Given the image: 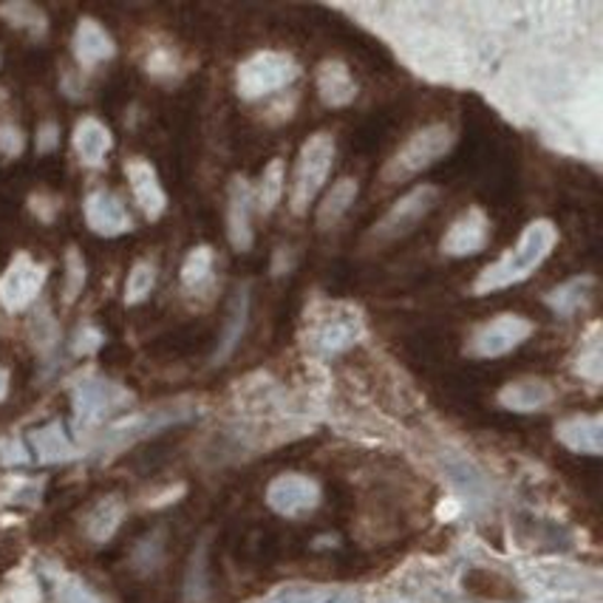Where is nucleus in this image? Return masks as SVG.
Here are the masks:
<instances>
[{
    "label": "nucleus",
    "instance_id": "7ed1b4c3",
    "mask_svg": "<svg viewBox=\"0 0 603 603\" xmlns=\"http://www.w3.org/2000/svg\"><path fill=\"white\" fill-rule=\"evenodd\" d=\"M454 142L456 136L448 125H428L423 131H416V134H411L409 139L402 142L394 159L386 165L382 179L394 185V181H405L411 176L423 174V170H428L434 161H439L454 148Z\"/></svg>",
    "mask_w": 603,
    "mask_h": 603
},
{
    "label": "nucleus",
    "instance_id": "ddd939ff",
    "mask_svg": "<svg viewBox=\"0 0 603 603\" xmlns=\"http://www.w3.org/2000/svg\"><path fill=\"white\" fill-rule=\"evenodd\" d=\"M122 391L116 382H108L102 377H88L75 389V411L80 423H94L100 420L105 411H111L116 405V400H122Z\"/></svg>",
    "mask_w": 603,
    "mask_h": 603
},
{
    "label": "nucleus",
    "instance_id": "393cba45",
    "mask_svg": "<svg viewBox=\"0 0 603 603\" xmlns=\"http://www.w3.org/2000/svg\"><path fill=\"white\" fill-rule=\"evenodd\" d=\"M283 181H287V176H283V161L272 159L267 165V170H264L261 185H258V208H261L264 213H272L278 201H281Z\"/></svg>",
    "mask_w": 603,
    "mask_h": 603
},
{
    "label": "nucleus",
    "instance_id": "9b49d317",
    "mask_svg": "<svg viewBox=\"0 0 603 603\" xmlns=\"http://www.w3.org/2000/svg\"><path fill=\"white\" fill-rule=\"evenodd\" d=\"M125 176L131 181V193H134L136 204L150 222H156L165 210H168V193L161 188L159 174L154 170V165L145 159H127L125 161Z\"/></svg>",
    "mask_w": 603,
    "mask_h": 603
},
{
    "label": "nucleus",
    "instance_id": "0eeeda50",
    "mask_svg": "<svg viewBox=\"0 0 603 603\" xmlns=\"http://www.w3.org/2000/svg\"><path fill=\"white\" fill-rule=\"evenodd\" d=\"M533 335V323L522 315H499L479 326L468 343L470 357H502L507 351L518 349L527 337Z\"/></svg>",
    "mask_w": 603,
    "mask_h": 603
},
{
    "label": "nucleus",
    "instance_id": "9d476101",
    "mask_svg": "<svg viewBox=\"0 0 603 603\" xmlns=\"http://www.w3.org/2000/svg\"><path fill=\"white\" fill-rule=\"evenodd\" d=\"M490 238V222L482 210H468L456 219L443 235V253L450 258H468V255H479L488 247Z\"/></svg>",
    "mask_w": 603,
    "mask_h": 603
},
{
    "label": "nucleus",
    "instance_id": "1a4fd4ad",
    "mask_svg": "<svg viewBox=\"0 0 603 603\" xmlns=\"http://www.w3.org/2000/svg\"><path fill=\"white\" fill-rule=\"evenodd\" d=\"M82 213H86V224L91 227V233L102 235V238H116V235H125L134 230V222H131L125 204L111 190L88 193Z\"/></svg>",
    "mask_w": 603,
    "mask_h": 603
},
{
    "label": "nucleus",
    "instance_id": "412c9836",
    "mask_svg": "<svg viewBox=\"0 0 603 603\" xmlns=\"http://www.w3.org/2000/svg\"><path fill=\"white\" fill-rule=\"evenodd\" d=\"M558 436L570 448L583 450V454H598L601 450V420L598 416H576L558 428Z\"/></svg>",
    "mask_w": 603,
    "mask_h": 603
},
{
    "label": "nucleus",
    "instance_id": "4be33fe9",
    "mask_svg": "<svg viewBox=\"0 0 603 603\" xmlns=\"http://www.w3.org/2000/svg\"><path fill=\"white\" fill-rule=\"evenodd\" d=\"M213 278V249L210 247H193L181 264V287L188 292H199L201 287H208Z\"/></svg>",
    "mask_w": 603,
    "mask_h": 603
},
{
    "label": "nucleus",
    "instance_id": "2f4dec72",
    "mask_svg": "<svg viewBox=\"0 0 603 603\" xmlns=\"http://www.w3.org/2000/svg\"><path fill=\"white\" fill-rule=\"evenodd\" d=\"M23 145H26V139H23L21 127L12 125V122H0V154L9 156V159L21 156Z\"/></svg>",
    "mask_w": 603,
    "mask_h": 603
},
{
    "label": "nucleus",
    "instance_id": "f704fd0d",
    "mask_svg": "<svg viewBox=\"0 0 603 603\" xmlns=\"http://www.w3.org/2000/svg\"><path fill=\"white\" fill-rule=\"evenodd\" d=\"M7 391H9V375L7 369H0V400L7 397Z\"/></svg>",
    "mask_w": 603,
    "mask_h": 603
},
{
    "label": "nucleus",
    "instance_id": "f3484780",
    "mask_svg": "<svg viewBox=\"0 0 603 603\" xmlns=\"http://www.w3.org/2000/svg\"><path fill=\"white\" fill-rule=\"evenodd\" d=\"M317 91L328 108H343L357 97V82L340 60H326L317 71Z\"/></svg>",
    "mask_w": 603,
    "mask_h": 603
},
{
    "label": "nucleus",
    "instance_id": "473e14b6",
    "mask_svg": "<svg viewBox=\"0 0 603 603\" xmlns=\"http://www.w3.org/2000/svg\"><path fill=\"white\" fill-rule=\"evenodd\" d=\"M102 343H105V335H102L100 328L82 326L75 335V355H94Z\"/></svg>",
    "mask_w": 603,
    "mask_h": 603
},
{
    "label": "nucleus",
    "instance_id": "cd10ccee",
    "mask_svg": "<svg viewBox=\"0 0 603 603\" xmlns=\"http://www.w3.org/2000/svg\"><path fill=\"white\" fill-rule=\"evenodd\" d=\"M0 14H3L12 26L29 29V32L34 34L46 32V14L37 7H29V3H9V7H0Z\"/></svg>",
    "mask_w": 603,
    "mask_h": 603
},
{
    "label": "nucleus",
    "instance_id": "dca6fc26",
    "mask_svg": "<svg viewBox=\"0 0 603 603\" xmlns=\"http://www.w3.org/2000/svg\"><path fill=\"white\" fill-rule=\"evenodd\" d=\"M114 139H111V131L102 125L94 116H86V120L77 122L75 127V150L80 156L82 165L88 168H100L105 161L108 150H111Z\"/></svg>",
    "mask_w": 603,
    "mask_h": 603
},
{
    "label": "nucleus",
    "instance_id": "5701e85b",
    "mask_svg": "<svg viewBox=\"0 0 603 603\" xmlns=\"http://www.w3.org/2000/svg\"><path fill=\"white\" fill-rule=\"evenodd\" d=\"M269 603H360V595L349 587H312V590H289Z\"/></svg>",
    "mask_w": 603,
    "mask_h": 603
},
{
    "label": "nucleus",
    "instance_id": "20e7f679",
    "mask_svg": "<svg viewBox=\"0 0 603 603\" xmlns=\"http://www.w3.org/2000/svg\"><path fill=\"white\" fill-rule=\"evenodd\" d=\"M332 165H335V139H332V134L309 136V139L303 142L301 154H298L292 190H289L292 213H306L309 204L315 201V196L321 193V188L326 185Z\"/></svg>",
    "mask_w": 603,
    "mask_h": 603
},
{
    "label": "nucleus",
    "instance_id": "a878e982",
    "mask_svg": "<svg viewBox=\"0 0 603 603\" xmlns=\"http://www.w3.org/2000/svg\"><path fill=\"white\" fill-rule=\"evenodd\" d=\"M120 518L122 504L114 502V499H108V502H102L100 507L91 513V518H88V533H91V538H97V541H105V538L114 536V529L120 527Z\"/></svg>",
    "mask_w": 603,
    "mask_h": 603
},
{
    "label": "nucleus",
    "instance_id": "f03ea898",
    "mask_svg": "<svg viewBox=\"0 0 603 603\" xmlns=\"http://www.w3.org/2000/svg\"><path fill=\"white\" fill-rule=\"evenodd\" d=\"M309 317L306 343L317 355H340L362 337V317L346 303H323Z\"/></svg>",
    "mask_w": 603,
    "mask_h": 603
},
{
    "label": "nucleus",
    "instance_id": "c756f323",
    "mask_svg": "<svg viewBox=\"0 0 603 603\" xmlns=\"http://www.w3.org/2000/svg\"><path fill=\"white\" fill-rule=\"evenodd\" d=\"M86 287V261L77 249H68L66 255V303H75L77 295Z\"/></svg>",
    "mask_w": 603,
    "mask_h": 603
},
{
    "label": "nucleus",
    "instance_id": "c85d7f7f",
    "mask_svg": "<svg viewBox=\"0 0 603 603\" xmlns=\"http://www.w3.org/2000/svg\"><path fill=\"white\" fill-rule=\"evenodd\" d=\"M34 448L41 450V456L46 459V462L63 459L68 450V445H66V436H63L60 425L54 423V425H48V428L34 431Z\"/></svg>",
    "mask_w": 603,
    "mask_h": 603
},
{
    "label": "nucleus",
    "instance_id": "39448f33",
    "mask_svg": "<svg viewBox=\"0 0 603 603\" xmlns=\"http://www.w3.org/2000/svg\"><path fill=\"white\" fill-rule=\"evenodd\" d=\"M301 75L298 63L283 52H258L235 71V88L244 100H261L292 86Z\"/></svg>",
    "mask_w": 603,
    "mask_h": 603
},
{
    "label": "nucleus",
    "instance_id": "423d86ee",
    "mask_svg": "<svg viewBox=\"0 0 603 603\" xmlns=\"http://www.w3.org/2000/svg\"><path fill=\"white\" fill-rule=\"evenodd\" d=\"M43 283H46V267L26 253L14 255L7 272L0 276V306L9 312H23L37 301Z\"/></svg>",
    "mask_w": 603,
    "mask_h": 603
},
{
    "label": "nucleus",
    "instance_id": "72a5a7b5",
    "mask_svg": "<svg viewBox=\"0 0 603 603\" xmlns=\"http://www.w3.org/2000/svg\"><path fill=\"white\" fill-rule=\"evenodd\" d=\"M57 145H60V127L54 125V122L41 125V131H37V150L41 154H52Z\"/></svg>",
    "mask_w": 603,
    "mask_h": 603
},
{
    "label": "nucleus",
    "instance_id": "7c9ffc66",
    "mask_svg": "<svg viewBox=\"0 0 603 603\" xmlns=\"http://www.w3.org/2000/svg\"><path fill=\"white\" fill-rule=\"evenodd\" d=\"M32 337H34V343H37V349H43V351L54 349V343H57V326H54V321L48 312H41V315L34 317Z\"/></svg>",
    "mask_w": 603,
    "mask_h": 603
},
{
    "label": "nucleus",
    "instance_id": "bb28decb",
    "mask_svg": "<svg viewBox=\"0 0 603 603\" xmlns=\"http://www.w3.org/2000/svg\"><path fill=\"white\" fill-rule=\"evenodd\" d=\"M156 283V267L150 261H139L134 264V269L127 272L125 281V303H142L145 298L150 295V289Z\"/></svg>",
    "mask_w": 603,
    "mask_h": 603
},
{
    "label": "nucleus",
    "instance_id": "2eb2a0df",
    "mask_svg": "<svg viewBox=\"0 0 603 603\" xmlns=\"http://www.w3.org/2000/svg\"><path fill=\"white\" fill-rule=\"evenodd\" d=\"M116 54L114 37L94 21L82 18L75 32V57L82 68H97Z\"/></svg>",
    "mask_w": 603,
    "mask_h": 603
},
{
    "label": "nucleus",
    "instance_id": "a211bd4d",
    "mask_svg": "<svg viewBox=\"0 0 603 603\" xmlns=\"http://www.w3.org/2000/svg\"><path fill=\"white\" fill-rule=\"evenodd\" d=\"M499 402L510 411H538L544 409L547 402H552V389L550 382L527 377V380L507 382L502 389V394H499Z\"/></svg>",
    "mask_w": 603,
    "mask_h": 603
},
{
    "label": "nucleus",
    "instance_id": "4468645a",
    "mask_svg": "<svg viewBox=\"0 0 603 603\" xmlns=\"http://www.w3.org/2000/svg\"><path fill=\"white\" fill-rule=\"evenodd\" d=\"M269 504L283 516H301L317 504V488L306 477L289 473L269 484Z\"/></svg>",
    "mask_w": 603,
    "mask_h": 603
},
{
    "label": "nucleus",
    "instance_id": "f257e3e1",
    "mask_svg": "<svg viewBox=\"0 0 603 603\" xmlns=\"http://www.w3.org/2000/svg\"><path fill=\"white\" fill-rule=\"evenodd\" d=\"M556 244V224L547 222V219L529 222L527 227H524L516 247H510L496 264H490V267H484L482 272H479L477 283H473V292H477V295H488V292H496V289H507L513 287V283L527 281V278L550 258Z\"/></svg>",
    "mask_w": 603,
    "mask_h": 603
},
{
    "label": "nucleus",
    "instance_id": "aec40b11",
    "mask_svg": "<svg viewBox=\"0 0 603 603\" xmlns=\"http://www.w3.org/2000/svg\"><path fill=\"white\" fill-rule=\"evenodd\" d=\"M357 199V181L355 179H340L335 188L328 190V196L323 199V204L317 208V227L328 230L340 222L343 215L349 213V208Z\"/></svg>",
    "mask_w": 603,
    "mask_h": 603
},
{
    "label": "nucleus",
    "instance_id": "6ab92c4d",
    "mask_svg": "<svg viewBox=\"0 0 603 603\" xmlns=\"http://www.w3.org/2000/svg\"><path fill=\"white\" fill-rule=\"evenodd\" d=\"M247 315H249V289H238L235 298L230 301L227 317H224L222 340H219V351H215V360H227L233 355V349L242 340L244 328H247Z\"/></svg>",
    "mask_w": 603,
    "mask_h": 603
},
{
    "label": "nucleus",
    "instance_id": "6e6552de",
    "mask_svg": "<svg viewBox=\"0 0 603 603\" xmlns=\"http://www.w3.org/2000/svg\"><path fill=\"white\" fill-rule=\"evenodd\" d=\"M436 188L423 185V188H414L411 193L402 196L389 213L382 215L380 222L375 224V238L377 242H397L402 235L414 233V227L423 222L425 215L434 210L436 204Z\"/></svg>",
    "mask_w": 603,
    "mask_h": 603
},
{
    "label": "nucleus",
    "instance_id": "b1692460",
    "mask_svg": "<svg viewBox=\"0 0 603 603\" xmlns=\"http://www.w3.org/2000/svg\"><path fill=\"white\" fill-rule=\"evenodd\" d=\"M592 287L590 278H572V281L561 283L558 289H552L547 303L556 309L558 315H572L583 301H587V289Z\"/></svg>",
    "mask_w": 603,
    "mask_h": 603
},
{
    "label": "nucleus",
    "instance_id": "f8f14e48",
    "mask_svg": "<svg viewBox=\"0 0 603 603\" xmlns=\"http://www.w3.org/2000/svg\"><path fill=\"white\" fill-rule=\"evenodd\" d=\"M227 235L238 253H247L253 247V188L247 179H233L227 193Z\"/></svg>",
    "mask_w": 603,
    "mask_h": 603
}]
</instances>
